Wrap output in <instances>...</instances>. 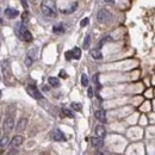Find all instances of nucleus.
<instances>
[{"instance_id":"6e6552de","label":"nucleus","mask_w":155,"mask_h":155,"mask_svg":"<svg viewBox=\"0 0 155 155\" xmlns=\"http://www.w3.org/2000/svg\"><path fill=\"white\" fill-rule=\"evenodd\" d=\"M26 125H28V119H26V118L19 119V122L17 123V128H16L17 133H23V131L26 129Z\"/></svg>"},{"instance_id":"cd10ccee","label":"nucleus","mask_w":155,"mask_h":155,"mask_svg":"<svg viewBox=\"0 0 155 155\" xmlns=\"http://www.w3.org/2000/svg\"><path fill=\"white\" fill-rule=\"evenodd\" d=\"M106 41H111V37H109V36H107V37H105L104 40H102V41L99 42V48H100V47L103 46V44L105 43V42H106Z\"/></svg>"},{"instance_id":"0eeeda50","label":"nucleus","mask_w":155,"mask_h":155,"mask_svg":"<svg viewBox=\"0 0 155 155\" xmlns=\"http://www.w3.org/2000/svg\"><path fill=\"white\" fill-rule=\"evenodd\" d=\"M5 16H6L8 19L17 18V17L19 16V11H18V10H16V8H11V7H8V8H6V10H5Z\"/></svg>"},{"instance_id":"72a5a7b5","label":"nucleus","mask_w":155,"mask_h":155,"mask_svg":"<svg viewBox=\"0 0 155 155\" xmlns=\"http://www.w3.org/2000/svg\"><path fill=\"white\" fill-rule=\"evenodd\" d=\"M105 2H107V4H113L115 2V0H104Z\"/></svg>"},{"instance_id":"5701e85b","label":"nucleus","mask_w":155,"mask_h":155,"mask_svg":"<svg viewBox=\"0 0 155 155\" xmlns=\"http://www.w3.org/2000/svg\"><path fill=\"white\" fill-rule=\"evenodd\" d=\"M62 113H63L64 116H67V117H69V118H73V117H74V115H73V112H72L70 110H68V109H62Z\"/></svg>"},{"instance_id":"7c9ffc66","label":"nucleus","mask_w":155,"mask_h":155,"mask_svg":"<svg viewBox=\"0 0 155 155\" xmlns=\"http://www.w3.org/2000/svg\"><path fill=\"white\" fill-rule=\"evenodd\" d=\"M20 2H22V5H23V7H24L25 10H28V1H26V0H20Z\"/></svg>"},{"instance_id":"4468645a","label":"nucleus","mask_w":155,"mask_h":155,"mask_svg":"<svg viewBox=\"0 0 155 155\" xmlns=\"http://www.w3.org/2000/svg\"><path fill=\"white\" fill-rule=\"evenodd\" d=\"M22 40L25 41V42H31V41H32V35H31V32H30L28 29L24 30V32H23V35H22Z\"/></svg>"},{"instance_id":"f8f14e48","label":"nucleus","mask_w":155,"mask_h":155,"mask_svg":"<svg viewBox=\"0 0 155 155\" xmlns=\"http://www.w3.org/2000/svg\"><path fill=\"white\" fill-rule=\"evenodd\" d=\"M94 116H96V118H97L99 122H102V123H105V122H106V113H105L104 110H98V111H96Z\"/></svg>"},{"instance_id":"473e14b6","label":"nucleus","mask_w":155,"mask_h":155,"mask_svg":"<svg viewBox=\"0 0 155 155\" xmlns=\"http://www.w3.org/2000/svg\"><path fill=\"white\" fill-rule=\"evenodd\" d=\"M60 76H62V78H67L66 72H64V70H61V72H60Z\"/></svg>"},{"instance_id":"c85d7f7f","label":"nucleus","mask_w":155,"mask_h":155,"mask_svg":"<svg viewBox=\"0 0 155 155\" xmlns=\"http://www.w3.org/2000/svg\"><path fill=\"white\" fill-rule=\"evenodd\" d=\"M87 96H88L90 98L93 97V88H92V87H88V90H87Z\"/></svg>"},{"instance_id":"7ed1b4c3","label":"nucleus","mask_w":155,"mask_h":155,"mask_svg":"<svg viewBox=\"0 0 155 155\" xmlns=\"http://www.w3.org/2000/svg\"><path fill=\"white\" fill-rule=\"evenodd\" d=\"M1 70H2V76L6 81H8L11 78H12V74H11V67H10V63L8 61H2L1 63Z\"/></svg>"},{"instance_id":"b1692460","label":"nucleus","mask_w":155,"mask_h":155,"mask_svg":"<svg viewBox=\"0 0 155 155\" xmlns=\"http://www.w3.org/2000/svg\"><path fill=\"white\" fill-rule=\"evenodd\" d=\"M76 5H78V4L75 2V4H73V6H72V7H69L68 10H62L61 12H62V13H70V12H73V11L76 8Z\"/></svg>"},{"instance_id":"dca6fc26","label":"nucleus","mask_w":155,"mask_h":155,"mask_svg":"<svg viewBox=\"0 0 155 155\" xmlns=\"http://www.w3.org/2000/svg\"><path fill=\"white\" fill-rule=\"evenodd\" d=\"M90 54H91V56H92L93 58H96V60H100V58H103V54L100 52L99 49H92V50L90 52Z\"/></svg>"},{"instance_id":"f704fd0d","label":"nucleus","mask_w":155,"mask_h":155,"mask_svg":"<svg viewBox=\"0 0 155 155\" xmlns=\"http://www.w3.org/2000/svg\"><path fill=\"white\" fill-rule=\"evenodd\" d=\"M96 155H104L103 152H96Z\"/></svg>"},{"instance_id":"412c9836","label":"nucleus","mask_w":155,"mask_h":155,"mask_svg":"<svg viewBox=\"0 0 155 155\" xmlns=\"http://www.w3.org/2000/svg\"><path fill=\"white\" fill-rule=\"evenodd\" d=\"M90 43H91V36L86 35L85 41H84V49H88L90 48Z\"/></svg>"},{"instance_id":"39448f33","label":"nucleus","mask_w":155,"mask_h":155,"mask_svg":"<svg viewBox=\"0 0 155 155\" xmlns=\"http://www.w3.org/2000/svg\"><path fill=\"white\" fill-rule=\"evenodd\" d=\"M50 136H52V139L54 141H64L66 140V137H64V135H63V133L61 131V130H58V129H54L52 131V134H50Z\"/></svg>"},{"instance_id":"2eb2a0df","label":"nucleus","mask_w":155,"mask_h":155,"mask_svg":"<svg viewBox=\"0 0 155 155\" xmlns=\"http://www.w3.org/2000/svg\"><path fill=\"white\" fill-rule=\"evenodd\" d=\"M52 32H54L55 35H62V34L64 32V28H63V25H62V24H57V25H55V26L52 28Z\"/></svg>"},{"instance_id":"2f4dec72","label":"nucleus","mask_w":155,"mask_h":155,"mask_svg":"<svg viewBox=\"0 0 155 155\" xmlns=\"http://www.w3.org/2000/svg\"><path fill=\"white\" fill-rule=\"evenodd\" d=\"M72 57H73L72 52H66V58H67V60H69V58H72Z\"/></svg>"},{"instance_id":"4be33fe9","label":"nucleus","mask_w":155,"mask_h":155,"mask_svg":"<svg viewBox=\"0 0 155 155\" xmlns=\"http://www.w3.org/2000/svg\"><path fill=\"white\" fill-rule=\"evenodd\" d=\"M81 85L82 86H88V78H87V75L86 74H82L81 75Z\"/></svg>"},{"instance_id":"a878e982","label":"nucleus","mask_w":155,"mask_h":155,"mask_svg":"<svg viewBox=\"0 0 155 155\" xmlns=\"http://www.w3.org/2000/svg\"><path fill=\"white\" fill-rule=\"evenodd\" d=\"M72 109H74L75 111H81L82 106L80 103H72Z\"/></svg>"},{"instance_id":"9d476101","label":"nucleus","mask_w":155,"mask_h":155,"mask_svg":"<svg viewBox=\"0 0 155 155\" xmlns=\"http://www.w3.org/2000/svg\"><path fill=\"white\" fill-rule=\"evenodd\" d=\"M91 145L94 147V148H100V147H103L104 142H103V139H100V137H92L91 139Z\"/></svg>"},{"instance_id":"ddd939ff","label":"nucleus","mask_w":155,"mask_h":155,"mask_svg":"<svg viewBox=\"0 0 155 155\" xmlns=\"http://www.w3.org/2000/svg\"><path fill=\"white\" fill-rule=\"evenodd\" d=\"M96 135H97L98 137H100V139H104V137H105V135H106V130H105V128H104L103 125H98V127H96Z\"/></svg>"},{"instance_id":"393cba45","label":"nucleus","mask_w":155,"mask_h":155,"mask_svg":"<svg viewBox=\"0 0 155 155\" xmlns=\"http://www.w3.org/2000/svg\"><path fill=\"white\" fill-rule=\"evenodd\" d=\"M28 20H29V12H28V11H25V12L23 13V16H22V23H23V24H25Z\"/></svg>"},{"instance_id":"f03ea898","label":"nucleus","mask_w":155,"mask_h":155,"mask_svg":"<svg viewBox=\"0 0 155 155\" xmlns=\"http://www.w3.org/2000/svg\"><path fill=\"white\" fill-rule=\"evenodd\" d=\"M97 19H98V22L99 23H102V24H105V23H109L111 19H112V14L107 11V10H100L99 12H98V14H97Z\"/></svg>"},{"instance_id":"1a4fd4ad","label":"nucleus","mask_w":155,"mask_h":155,"mask_svg":"<svg viewBox=\"0 0 155 155\" xmlns=\"http://www.w3.org/2000/svg\"><path fill=\"white\" fill-rule=\"evenodd\" d=\"M26 28H25V25L23 24V23H17L16 24V28H14V31H16V35L22 40V35H23V32H24V30H25Z\"/></svg>"},{"instance_id":"c9c22d12","label":"nucleus","mask_w":155,"mask_h":155,"mask_svg":"<svg viewBox=\"0 0 155 155\" xmlns=\"http://www.w3.org/2000/svg\"><path fill=\"white\" fill-rule=\"evenodd\" d=\"M0 98H1V91H0Z\"/></svg>"},{"instance_id":"c756f323","label":"nucleus","mask_w":155,"mask_h":155,"mask_svg":"<svg viewBox=\"0 0 155 155\" xmlns=\"http://www.w3.org/2000/svg\"><path fill=\"white\" fill-rule=\"evenodd\" d=\"M32 61H34V60H31L30 57H26V60H25V64H26V66L29 67V66H31V63H32Z\"/></svg>"},{"instance_id":"aec40b11","label":"nucleus","mask_w":155,"mask_h":155,"mask_svg":"<svg viewBox=\"0 0 155 155\" xmlns=\"http://www.w3.org/2000/svg\"><path fill=\"white\" fill-rule=\"evenodd\" d=\"M28 57H30L31 60H35L37 57V49L34 48V49H30L29 52H28Z\"/></svg>"},{"instance_id":"f257e3e1","label":"nucleus","mask_w":155,"mask_h":155,"mask_svg":"<svg viewBox=\"0 0 155 155\" xmlns=\"http://www.w3.org/2000/svg\"><path fill=\"white\" fill-rule=\"evenodd\" d=\"M41 11L47 17H50V18L56 17V6L52 0H43L41 5Z\"/></svg>"},{"instance_id":"bb28decb","label":"nucleus","mask_w":155,"mask_h":155,"mask_svg":"<svg viewBox=\"0 0 155 155\" xmlns=\"http://www.w3.org/2000/svg\"><path fill=\"white\" fill-rule=\"evenodd\" d=\"M88 23H90V19H88V18H84V19L80 22V25H81V28H85Z\"/></svg>"},{"instance_id":"a211bd4d","label":"nucleus","mask_w":155,"mask_h":155,"mask_svg":"<svg viewBox=\"0 0 155 155\" xmlns=\"http://www.w3.org/2000/svg\"><path fill=\"white\" fill-rule=\"evenodd\" d=\"M48 81H49V85L52 86V87H58V86H60V81H58V79H57V78L50 76V78L48 79Z\"/></svg>"},{"instance_id":"20e7f679","label":"nucleus","mask_w":155,"mask_h":155,"mask_svg":"<svg viewBox=\"0 0 155 155\" xmlns=\"http://www.w3.org/2000/svg\"><path fill=\"white\" fill-rule=\"evenodd\" d=\"M26 91H28V93H29L32 98H35V99H37V100H41V99L43 98L42 93L37 90V87H36V86L30 85V86H28V87H26Z\"/></svg>"},{"instance_id":"e433bc0d","label":"nucleus","mask_w":155,"mask_h":155,"mask_svg":"<svg viewBox=\"0 0 155 155\" xmlns=\"http://www.w3.org/2000/svg\"><path fill=\"white\" fill-rule=\"evenodd\" d=\"M0 134H1V131H0Z\"/></svg>"},{"instance_id":"9b49d317","label":"nucleus","mask_w":155,"mask_h":155,"mask_svg":"<svg viewBox=\"0 0 155 155\" xmlns=\"http://www.w3.org/2000/svg\"><path fill=\"white\" fill-rule=\"evenodd\" d=\"M23 141H24L23 136L17 135V136H14V137L12 139V141H11V146H12V147H19V146L23 143Z\"/></svg>"},{"instance_id":"6ab92c4d","label":"nucleus","mask_w":155,"mask_h":155,"mask_svg":"<svg viewBox=\"0 0 155 155\" xmlns=\"http://www.w3.org/2000/svg\"><path fill=\"white\" fill-rule=\"evenodd\" d=\"M72 55H73V58L79 60L81 57V50H80V48H74L72 50Z\"/></svg>"},{"instance_id":"423d86ee","label":"nucleus","mask_w":155,"mask_h":155,"mask_svg":"<svg viewBox=\"0 0 155 155\" xmlns=\"http://www.w3.org/2000/svg\"><path fill=\"white\" fill-rule=\"evenodd\" d=\"M13 125H14V119L13 117H7L5 121H4V130L5 131H11L13 129Z\"/></svg>"},{"instance_id":"f3484780","label":"nucleus","mask_w":155,"mask_h":155,"mask_svg":"<svg viewBox=\"0 0 155 155\" xmlns=\"http://www.w3.org/2000/svg\"><path fill=\"white\" fill-rule=\"evenodd\" d=\"M8 143H10L8 136H2V137L0 139V148H6V147L8 146Z\"/></svg>"}]
</instances>
